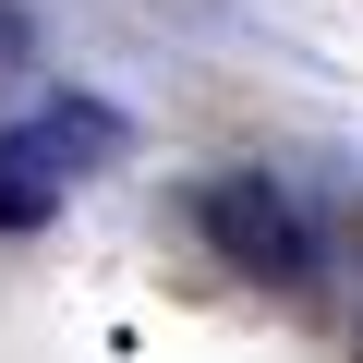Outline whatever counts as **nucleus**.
<instances>
[{"label":"nucleus","mask_w":363,"mask_h":363,"mask_svg":"<svg viewBox=\"0 0 363 363\" xmlns=\"http://www.w3.org/2000/svg\"><path fill=\"white\" fill-rule=\"evenodd\" d=\"M194 230L218 242V267H242V279H267V291H303V279H315V230H303V206L279 194L267 169L194 182Z\"/></svg>","instance_id":"2"},{"label":"nucleus","mask_w":363,"mask_h":363,"mask_svg":"<svg viewBox=\"0 0 363 363\" xmlns=\"http://www.w3.org/2000/svg\"><path fill=\"white\" fill-rule=\"evenodd\" d=\"M25 61V25H13V0H0V73H13Z\"/></svg>","instance_id":"3"},{"label":"nucleus","mask_w":363,"mask_h":363,"mask_svg":"<svg viewBox=\"0 0 363 363\" xmlns=\"http://www.w3.org/2000/svg\"><path fill=\"white\" fill-rule=\"evenodd\" d=\"M121 145V121L97 109V97H49V109H25L13 133H0V230H37L73 182H85V157H109Z\"/></svg>","instance_id":"1"}]
</instances>
